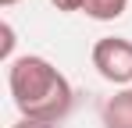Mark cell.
Returning a JSON list of instances; mask_svg holds the SVG:
<instances>
[{"label":"cell","instance_id":"obj_1","mask_svg":"<svg viewBox=\"0 0 132 128\" xmlns=\"http://www.w3.org/2000/svg\"><path fill=\"white\" fill-rule=\"evenodd\" d=\"M7 89L22 117L46 121V125L64 121L71 110V100H75L68 78L46 57H36V53L14 57L7 64Z\"/></svg>","mask_w":132,"mask_h":128},{"label":"cell","instance_id":"obj_2","mask_svg":"<svg viewBox=\"0 0 132 128\" xmlns=\"http://www.w3.org/2000/svg\"><path fill=\"white\" fill-rule=\"evenodd\" d=\"M93 68L100 71V78L114 85L132 82V39L125 36H104L93 43Z\"/></svg>","mask_w":132,"mask_h":128},{"label":"cell","instance_id":"obj_3","mask_svg":"<svg viewBox=\"0 0 132 128\" xmlns=\"http://www.w3.org/2000/svg\"><path fill=\"white\" fill-rule=\"evenodd\" d=\"M100 121H104V128H132V89L114 93L100 107Z\"/></svg>","mask_w":132,"mask_h":128},{"label":"cell","instance_id":"obj_4","mask_svg":"<svg viewBox=\"0 0 132 128\" xmlns=\"http://www.w3.org/2000/svg\"><path fill=\"white\" fill-rule=\"evenodd\" d=\"M125 7H129V0H86L82 11L96 21H114V18L125 14Z\"/></svg>","mask_w":132,"mask_h":128},{"label":"cell","instance_id":"obj_5","mask_svg":"<svg viewBox=\"0 0 132 128\" xmlns=\"http://www.w3.org/2000/svg\"><path fill=\"white\" fill-rule=\"evenodd\" d=\"M0 36H4V46H0V57H4V61H11V50H14V29H11V25L4 21V25H0Z\"/></svg>","mask_w":132,"mask_h":128},{"label":"cell","instance_id":"obj_6","mask_svg":"<svg viewBox=\"0 0 132 128\" xmlns=\"http://www.w3.org/2000/svg\"><path fill=\"white\" fill-rule=\"evenodd\" d=\"M57 11H82L86 7V0H50Z\"/></svg>","mask_w":132,"mask_h":128},{"label":"cell","instance_id":"obj_7","mask_svg":"<svg viewBox=\"0 0 132 128\" xmlns=\"http://www.w3.org/2000/svg\"><path fill=\"white\" fill-rule=\"evenodd\" d=\"M11 128H57V125H46V121H29V117H22L18 125H11Z\"/></svg>","mask_w":132,"mask_h":128},{"label":"cell","instance_id":"obj_8","mask_svg":"<svg viewBox=\"0 0 132 128\" xmlns=\"http://www.w3.org/2000/svg\"><path fill=\"white\" fill-rule=\"evenodd\" d=\"M0 4H4V7H11V4H18V0H0Z\"/></svg>","mask_w":132,"mask_h":128}]
</instances>
